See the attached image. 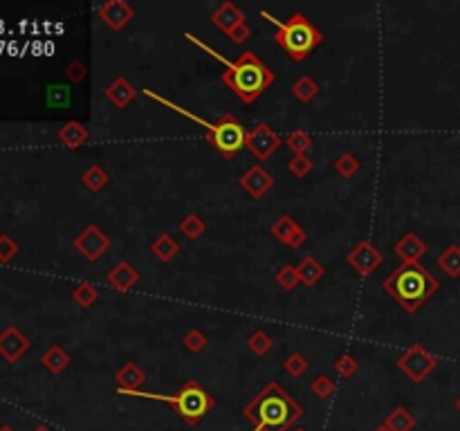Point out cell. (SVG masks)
Here are the masks:
<instances>
[{
	"label": "cell",
	"mask_w": 460,
	"mask_h": 431,
	"mask_svg": "<svg viewBox=\"0 0 460 431\" xmlns=\"http://www.w3.org/2000/svg\"><path fill=\"white\" fill-rule=\"evenodd\" d=\"M184 39L193 43L195 48L204 50L206 54H211L216 61H221L225 65V72L221 74L223 84L232 90V93L243 101V104H254V101L265 93V90L276 81V74L272 72V67L263 63L254 52H240L238 59L229 61L227 56L221 52H216L200 39H195L193 34H184Z\"/></svg>",
	"instance_id": "obj_1"
},
{
	"label": "cell",
	"mask_w": 460,
	"mask_h": 431,
	"mask_svg": "<svg viewBox=\"0 0 460 431\" xmlns=\"http://www.w3.org/2000/svg\"><path fill=\"white\" fill-rule=\"evenodd\" d=\"M243 416L254 431H292L303 409L279 382H270L243 406Z\"/></svg>",
	"instance_id": "obj_2"
},
{
	"label": "cell",
	"mask_w": 460,
	"mask_h": 431,
	"mask_svg": "<svg viewBox=\"0 0 460 431\" xmlns=\"http://www.w3.org/2000/svg\"><path fill=\"white\" fill-rule=\"evenodd\" d=\"M440 283L422 263H400L382 281V290L405 312H418L435 292Z\"/></svg>",
	"instance_id": "obj_3"
},
{
	"label": "cell",
	"mask_w": 460,
	"mask_h": 431,
	"mask_svg": "<svg viewBox=\"0 0 460 431\" xmlns=\"http://www.w3.org/2000/svg\"><path fill=\"white\" fill-rule=\"evenodd\" d=\"M142 93L148 97V99H153L157 101V104H162L171 110H176L180 112V115H184L187 119L195 121V124H200V126L204 128L206 133V140H209V144L213 146V149L221 153L223 157H227V160H232V157H236L240 151L245 149V140H247V131L245 126L240 124L238 117H234L232 112H225V115H221V119H218L216 124L211 121H206L204 117L200 115H195V112L187 110V108H182L178 104H173V101H169L166 97H159L157 93H153L151 88H144Z\"/></svg>",
	"instance_id": "obj_4"
},
{
	"label": "cell",
	"mask_w": 460,
	"mask_h": 431,
	"mask_svg": "<svg viewBox=\"0 0 460 431\" xmlns=\"http://www.w3.org/2000/svg\"><path fill=\"white\" fill-rule=\"evenodd\" d=\"M261 16L276 25L274 41L292 61L308 59L310 52H313L317 45L324 43V34H321L301 11H296V14H292L287 20H279L265 9H261Z\"/></svg>",
	"instance_id": "obj_5"
},
{
	"label": "cell",
	"mask_w": 460,
	"mask_h": 431,
	"mask_svg": "<svg viewBox=\"0 0 460 431\" xmlns=\"http://www.w3.org/2000/svg\"><path fill=\"white\" fill-rule=\"evenodd\" d=\"M119 395H126V398H142V400H155V402H166L171 409H173L184 423L195 427L202 418L209 413L213 406H216V400L213 395H209V391L202 389L200 382L195 380H189L184 382L182 387L178 389V393H171V395H164V393H151V391H126V393H119Z\"/></svg>",
	"instance_id": "obj_6"
},
{
	"label": "cell",
	"mask_w": 460,
	"mask_h": 431,
	"mask_svg": "<svg viewBox=\"0 0 460 431\" xmlns=\"http://www.w3.org/2000/svg\"><path fill=\"white\" fill-rule=\"evenodd\" d=\"M435 366H438V359H435V355L429 353L422 344H413L397 357V369L405 373L413 384H420L422 380H427Z\"/></svg>",
	"instance_id": "obj_7"
},
{
	"label": "cell",
	"mask_w": 460,
	"mask_h": 431,
	"mask_svg": "<svg viewBox=\"0 0 460 431\" xmlns=\"http://www.w3.org/2000/svg\"><path fill=\"white\" fill-rule=\"evenodd\" d=\"M110 245L112 243H110L108 234L103 232L99 225H88L86 230H81V234L74 238V249L88 260V263H97V260L110 249Z\"/></svg>",
	"instance_id": "obj_8"
},
{
	"label": "cell",
	"mask_w": 460,
	"mask_h": 431,
	"mask_svg": "<svg viewBox=\"0 0 460 431\" xmlns=\"http://www.w3.org/2000/svg\"><path fill=\"white\" fill-rule=\"evenodd\" d=\"M283 140L276 135L268 124H258L249 133L245 140V149L256 157L258 162H268L270 157L281 149Z\"/></svg>",
	"instance_id": "obj_9"
},
{
	"label": "cell",
	"mask_w": 460,
	"mask_h": 431,
	"mask_svg": "<svg viewBox=\"0 0 460 431\" xmlns=\"http://www.w3.org/2000/svg\"><path fill=\"white\" fill-rule=\"evenodd\" d=\"M346 263L357 272L360 277H371L373 272L384 263V254L379 252L371 241H362L346 254Z\"/></svg>",
	"instance_id": "obj_10"
},
{
	"label": "cell",
	"mask_w": 460,
	"mask_h": 431,
	"mask_svg": "<svg viewBox=\"0 0 460 431\" xmlns=\"http://www.w3.org/2000/svg\"><path fill=\"white\" fill-rule=\"evenodd\" d=\"M97 16L112 32H121L135 18V7L126 0H108V3L99 5Z\"/></svg>",
	"instance_id": "obj_11"
},
{
	"label": "cell",
	"mask_w": 460,
	"mask_h": 431,
	"mask_svg": "<svg viewBox=\"0 0 460 431\" xmlns=\"http://www.w3.org/2000/svg\"><path fill=\"white\" fill-rule=\"evenodd\" d=\"M270 234L279 241L281 245L290 247V249H298L303 247V243L308 241V234L303 227H298V223L292 218V216H279L272 227H270Z\"/></svg>",
	"instance_id": "obj_12"
},
{
	"label": "cell",
	"mask_w": 460,
	"mask_h": 431,
	"mask_svg": "<svg viewBox=\"0 0 460 431\" xmlns=\"http://www.w3.org/2000/svg\"><path fill=\"white\" fill-rule=\"evenodd\" d=\"M238 185H240V189H243L249 198H256L258 200V198H263L274 187V175L263 164H254V166H249L243 175H240Z\"/></svg>",
	"instance_id": "obj_13"
},
{
	"label": "cell",
	"mask_w": 460,
	"mask_h": 431,
	"mask_svg": "<svg viewBox=\"0 0 460 431\" xmlns=\"http://www.w3.org/2000/svg\"><path fill=\"white\" fill-rule=\"evenodd\" d=\"M211 22L223 34H229L234 27H238L240 22H245V14L238 5L232 3V0H225V3L218 5V9L211 11Z\"/></svg>",
	"instance_id": "obj_14"
},
{
	"label": "cell",
	"mask_w": 460,
	"mask_h": 431,
	"mask_svg": "<svg viewBox=\"0 0 460 431\" xmlns=\"http://www.w3.org/2000/svg\"><path fill=\"white\" fill-rule=\"evenodd\" d=\"M393 252L402 263H420V258L427 254V245L418 234L409 232L393 245Z\"/></svg>",
	"instance_id": "obj_15"
},
{
	"label": "cell",
	"mask_w": 460,
	"mask_h": 431,
	"mask_svg": "<svg viewBox=\"0 0 460 431\" xmlns=\"http://www.w3.org/2000/svg\"><path fill=\"white\" fill-rule=\"evenodd\" d=\"M103 97H106L114 108H126L135 101L137 88L126 77H117L106 86V90H103Z\"/></svg>",
	"instance_id": "obj_16"
},
{
	"label": "cell",
	"mask_w": 460,
	"mask_h": 431,
	"mask_svg": "<svg viewBox=\"0 0 460 431\" xmlns=\"http://www.w3.org/2000/svg\"><path fill=\"white\" fill-rule=\"evenodd\" d=\"M106 281L117 292H129L137 286V281H140V272H137L135 265H131L129 260H119V263H114L112 270L106 274Z\"/></svg>",
	"instance_id": "obj_17"
},
{
	"label": "cell",
	"mask_w": 460,
	"mask_h": 431,
	"mask_svg": "<svg viewBox=\"0 0 460 431\" xmlns=\"http://www.w3.org/2000/svg\"><path fill=\"white\" fill-rule=\"evenodd\" d=\"M114 382H117V391H140L146 382V373L135 364V362H126V364L114 373Z\"/></svg>",
	"instance_id": "obj_18"
},
{
	"label": "cell",
	"mask_w": 460,
	"mask_h": 431,
	"mask_svg": "<svg viewBox=\"0 0 460 431\" xmlns=\"http://www.w3.org/2000/svg\"><path fill=\"white\" fill-rule=\"evenodd\" d=\"M56 135H59V140H61L63 146H67L70 151H77V149H81V146L88 142L90 131H88L86 124L77 121V119H70V121L63 124Z\"/></svg>",
	"instance_id": "obj_19"
},
{
	"label": "cell",
	"mask_w": 460,
	"mask_h": 431,
	"mask_svg": "<svg viewBox=\"0 0 460 431\" xmlns=\"http://www.w3.org/2000/svg\"><path fill=\"white\" fill-rule=\"evenodd\" d=\"M27 346L29 342L25 339V335H20L16 328H7V331L0 335V353L9 362H16L27 350Z\"/></svg>",
	"instance_id": "obj_20"
},
{
	"label": "cell",
	"mask_w": 460,
	"mask_h": 431,
	"mask_svg": "<svg viewBox=\"0 0 460 431\" xmlns=\"http://www.w3.org/2000/svg\"><path fill=\"white\" fill-rule=\"evenodd\" d=\"M296 272H298V281L303 286H315L326 274V267L319 263L315 256H303L301 260L296 263Z\"/></svg>",
	"instance_id": "obj_21"
},
{
	"label": "cell",
	"mask_w": 460,
	"mask_h": 431,
	"mask_svg": "<svg viewBox=\"0 0 460 431\" xmlns=\"http://www.w3.org/2000/svg\"><path fill=\"white\" fill-rule=\"evenodd\" d=\"M151 252H153V256L159 260V263H169V260H173L178 256L180 243L171 234H159L151 243Z\"/></svg>",
	"instance_id": "obj_22"
},
{
	"label": "cell",
	"mask_w": 460,
	"mask_h": 431,
	"mask_svg": "<svg viewBox=\"0 0 460 431\" xmlns=\"http://www.w3.org/2000/svg\"><path fill=\"white\" fill-rule=\"evenodd\" d=\"M81 183L92 194H99L101 189H106L110 183V173L101 164H90L86 171L81 173Z\"/></svg>",
	"instance_id": "obj_23"
},
{
	"label": "cell",
	"mask_w": 460,
	"mask_h": 431,
	"mask_svg": "<svg viewBox=\"0 0 460 431\" xmlns=\"http://www.w3.org/2000/svg\"><path fill=\"white\" fill-rule=\"evenodd\" d=\"M384 425L388 427V431H413V427H416V418H413V413L407 409V406L400 404L384 418Z\"/></svg>",
	"instance_id": "obj_24"
},
{
	"label": "cell",
	"mask_w": 460,
	"mask_h": 431,
	"mask_svg": "<svg viewBox=\"0 0 460 431\" xmlns=\"http://www.w3.org/2000/svg\"><path fill=\"white\" fill-rule=\"evenodd\" d=\"M292 95L301 101V104H310V101H315V97L319 95V84L315 81L313 77H308V74H303V77H298L296 81L292 84Z\"/></svg>",
	"instance_id": "obj_25"
},
{
	"label": "cell",
	"mask_w": 460,
	"mask_h": 431,
	"mask_svg": "<svg viewBox=\"0 0 460 431\" xmlns=\"http://www.w3.org/2000/svg\"><path fill=\"white\" fill-rule=\"evenodd\" d=\"M438 267L445 272L447 277L452 279H458L460 277V245H449L445 249V252L438 256Z\"/></svg>",
	"instance_id": "obj_26"
},
{
	"label": "cell",
	"mask_w": 460,
	"mask_h": 431,
	"mask_svg": "<svg viewBox=\"0 0 460 431\" xmlns=\"http://www.w3.org/2000/svg\"><path fill=\"white\" fill-rule=\"evenodd\" d=\"M180 234L187 238V241H198V238L206 232V223L200 218L198 213H187L178 225Z\"/></svg>",
	"instance_id": "obj_27"
},
{
	"label": "cell",
	"mask_w": 460,
	"mask_h": 431,
	"mask_svg": "<svg viewBox=\"0 0 460 431\" xmlns=\"http://www.w3.org/2000/svg\"><path fill=\"white\" fill-rule=\"evenodd\" d=\"M72 299L74 303L79 305V308H92L97 301H99V290L95 283H90V281H84V283H79V286L72 290Z\"/></svg>",
	"instance_id": "obj_28"
},
{
	"label": "cell",
	"mask_w": 460,
	"mask_h": 431,
	"mask_svg": "<svg viewBox=\"0 0 460 431\" xmlns=\"http://www.w3.org/2000/svg\"><path fill=\"white\" fill-rule=\"evenodd\" d=\"M43 366L52 371V373H61L67 369V364H70V355L65 353V350L61 346H52L45 350V355H43Z\"/></svg>",
	"instance_id": "obj_29"
},
{
	"label": "cell",
	"mask_w": 460,
	"mask_h": 431,
	"mask_svg": "<svg viewBox=\"0 0 460 431\" xmlns=\"http://www.w3.org/2000/svg\"><path fill=\"white\" fill-rule=\"evenodd\" d=\"M272 346H274V339L265 331H261V328L247 337V350H249V353H254L256 357L268 355L272 350Z\"/></svg>",
	"instance_id": "obj_30"
},
{
	"label": "cell",
	"mask_w": 460,
	"mask_h": 431,
	"mask_svg": "<svg viewBox=\"0 0 460 431\" xmlns=\"http://www.w3.org/2000/svg\"><path fill=\"white\" fill-rule=\"evenodd\" d=\"M360 160H357V155L355 153H350V151H346V153H341L337 160H335V164H332V168L343 178V180H350L355 173L360 171Z\"/></svg>",
	"instance_id": "obj_31"
},
{
	"label": "cell",
	"mask_w": 460,
	"mask_h": 431,
	"mask_svg": "<svg viewBox=\"0 0 460 431\" xmlns=\"http://www.w3.org/2000/svg\"><path fill=\"white\" fill-rule=\"evenodd\" d=\"M285 146L290 149L294 155H308V151L313 149V138L305 133V131H292L290 135L285 138Z\"/></svg>",
	"instance_id": "obj_32"
},
{
	"label": "cell",
	"mask_w": 460,
	"mask_h": 431,
	"mask_svg": "<svg viewBox=\"0 0 460 431\" xmlns=\"http://www.w3.org/2000/svg\"><path fill=\"white\" fill-rule=\"evenodd\" d=\"M182 344H184V348L189 350V353L198 355V353H202L206 346H209V337H206V333L200 331V328H191V331L184 333Z\"/></svg>",
	"instance_id": "obj_33"
},
{
	"label": "cell",
	"mask_w": 460,
	"mask_h": 431,
	"mask_svg": "<svg viewBox=\"0 0 460 431\" xmlns=\"http://www.w3.org/2000/svg\"><path fill=\"white\" fill-rule=\"evenodd\" d=\"M332 369H335V373L339 378L343 380H350L357 376V371H360V362L355 359L350 353H343L335 359V364H332Z\"/></svg>",
	"instance_id": "obj_34"
},
{
	"label": "cell",
	"mask_w": 460,
	"mask_h": 431,
	"mask_svg": "<svg viewBox=\"0 0 460 431\" xmlns=\"http://www.w3.org/2000/svg\"><path fill=\"white\" fill-rule=\"evenodd\" d=\"M308 369H310V364H308V359L301 353H290L283 359V371L290 378H303L308 373Z\"/></svg>",
	"instance_id": "obj_35"
},
{
	"label": "cell",
	"mask_w": 460,
	"mask_h": 431,
	"mask_svg": "<svg viewBox=\"0 0 460 431\" xmlns=\"http://www.w3.org/2000/svg\"><path fill=\"white\" fill-rule=\"evenodd\" d=\"M310 391H313L319 400H328V398H332L335 395V391H337V384H335V380L332 378H328V376H317L315 380H313V384H310Z\"/></svg>",
	"instance_id": "obj_36"
},
{
	"label": "cell",
	"mask_w": 460,
	"mask_h": 431,
	"mask_svg": "<svg viewBox=\"0 0 460 431\" xmlns=\"http://www.w3.org/2000/svg\"><path fill=\"white\" fill-rule=\"evenodd\" d=\"M274 279H276V283L283 288V290H287V292H292L298 283V272H296V265H290V263H285L283 267H279L276 270V274H274Z\"/></svg>",
	"instance_id": "obj_37"
},
{
	"label": "cell",
	"mask_w": 460,
	"mask_h": 431,
	"mask_svg": "<svg viewBox=\"0 0 460 431\" xmlns=\"http://www.w3.org/2000/svg\"><path fill=\"white\" fill-rule=\"evenodd\" d=\"M313 166L315 162L310 160L308 155H292L290 157V162H287V168H290V173L298 180H303L308 178L310 173H313Z\"/></svg>",
	"instance_id": "obj_38"
},
{
	"label": "cell",
	"mask_w": 460,
	"mask_h": 431,
	"mask_svg": "<svg viewBox=\"0 0 460 431\" xmlns=\"http://www.w3.org/2000/svg\"><path fill=\"white\" fill-rule=\"evenodd\" d=\"M65 77L70 84H84L88 77V67L81 61H70L65 65Z\"/></svg>",
	"instance_id": "obj_39"
},
{
	"label": "cell",
	"mask_w": 460,
	"mask_h": 431,
	"mask_svg": "<svg viewBox=\"0 0 460 431\" xmlns=\"http://www.w3.org/2000/svg\"><path fill=\"white\" fill-rule=\"evenodd\" d=\"M227 37H229V41H232V43L243 45V43L249 41V37H251V27L247 25V20H245V22H240L238 27H234L232 32H229Z\"/></svg>",
	"instance_id": "obj_40"
},
{
	"label": "cell",
	"mask_w": 460,
	"mask_h": 431,
	"mask_svg": "<svg viewBox=\"0 0 460 431\" xmlns=\"http://www.w3.org/2000/svg\"><path fill=\"white\" fill-rule=\"evenodd\" d=\"M16 252H18V245L11 241V238H7V236L0 238V260H9Z\"/></svg>",
	"instance_id": "obj_41"
},
{
	"label": "cell",
	"mask_w": 460,
	"mask_h": 431,
	"mask_svg": "<svg viewBox=\"0 0 460 431\" xmlns=\"http://www.w3.org/2000/svg\"><path fill=\"white\" fill-rule=\"evenodd\" d=\"M373 431H388V427H386V425L382 423V425H377V427H375Z\"/></svg>",
	"instance_id": "obj_42"
},
{
	"label": "cell",
	"mask_w": 460,
	"mask_h": 431,
	"mask_svg": "<svg viewBox=\"0 0 460 431\" xmlns=\"http://www.w3.org/2000/svg\"><path fill=\"white\" fill-rule=\"evenodd\" d=\"M454 404H456V409H458V413H460V395L456 398V402H454Z\"/></svg>",
	"instance_id": "obj_43"
},
{
	"label": "cell",
	"mask_w": 460,
	"mask_h": 431,
	"mask_svg": "<svg viewBox=\"0 0 460 431\" xmlns=\"http://www.w3.org/2000/svg\"><path fill=\"white\" fill-rule=\"evenodd\" d=\"M34 431H52V429H48V427H39V429H34Z\"/></svg>",
	"instance_id": "obj_44"
},
{
	"label": "cell",
	"mask_w": 460,
	"mask_h": 431,
	"mask_svg": "<svg viewBox=\"0 0 460 431\" xmlns=\"http://www.w3.org/2000/svg\"><path fill=\"white\" fill-rule=\"evenodd\" d=\"M0 431H14V429H9V427H3V429H0Z\"/></svg>",
	"instance_id": "obj_45"
},
{
	"label": "cell",
	"mask_w": 460,
	"mask_h": 431,
	"mask_svg": "<svg viewBox=\"0 0 460 431\" xmlns=\"http://www.w3.org/2000/svg\"><path fill=\"white\" fill-rule=\"evenodd\" d=\"M294 431H308V429H303V427H298V429H294Z\"/></svg>",
	"instance_id": "obj_46"
}]
</instances>
